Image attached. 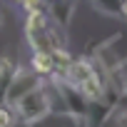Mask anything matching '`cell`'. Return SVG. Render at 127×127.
Masks as SVG:
<instances>
[{"instance_id": "obj_4", "label": "cell", "mask_w": 127, "mask_h": 127, "mask_svg": "<svg viewBox=\"0 0 127 127\" xmlns=\"http://www.w3.org/2000/svg\"><path fill=\"white\" fill-rule=\"evenodd\" d=\"M30 70L37 75V77H50L55 75V62H52V55L45 52V50H32V57H30Z\"/></svg>"}, {"instance_id": "obj_6", "label": "cell", "mask_w": 127, "mask_h": 127, "mask_svg": "<svg viewBox=\"0 0 127 127\" xmlns=\"http://www.w3.org/2000/svg\"><path fill=\"white\" fill-rule=\"evenodd\" d=\"M47 25H50L47 10L25 13V32H40V30H47Z\"/></svg>"}, {"instance_id": "obj_7", "label": "cell", "mask_w": 127, "mask_h": 127, "mask_svg": "<svg viewBox=\"0 0 127 127\" xmlns=\"http://www.w3.org/2000/svg\"><path fill=\"white\" fill-rule=\"evenodd\" d=\"M20 5L25 13H35V10H47V0H20Z\"/></svg>"}, {"instance_id": "obj_2", "label": "cell", "mask_w": 127, "mask_h": 127, "mask_svg": "<svg viewBox=\"0 0 127 127\" xmlns=\"http://www.w3.org/2000/svg\"><path fill=\"white\" fill-rule=\"evenodd\" d=\"M37 85H40V77H37L32 70H20V72H15V75L10 77L8 90H5V100H8V105L15 107L18 100L25 97V95H28L30 90H35Z\"/></svg>"}, {"instance_id": "obj_1", "label": "cell", "mask_w": 127, "mask_h": 127, "mask_svg": "<svg viewBox=\"0 0 127 127\" xmlns=\"http://www.w3.org/2000/svg\"><path fill=\"white\" fill-rule=\"evenodd\" d=\"M15 110H18V115H20L25 122H37L42 115L50 112V100L45 97V90L37 85L35 90H30L25 97L18 100Z\"/></svg>"}, {"instance_id": "obj_10", "label": "cell", "mask_w": 127, "mask_h": 127, "mask_svg": "<svg viewBox=\"0 0 127 127\" xmlns=\"http://www.w3.org/2000/svg\"><path fill=\"white\" fill-rule=\"evenodd\" d=\"M117 127H127V112L117 117Z\"/></svg>"}, {"instance_id": "obj_3", "label": "cell", "mask_w": 127, "mask_h": 127, "mask_svg": "<svg viewBox=\"0 0 127 127\" xmlns=\"http://www.w3.org/2000/svg\"><path fill=\"white\" fill-rule=\"evenodd\" d=\"M105 80L97 75V70L92 72V75H87L80 85H77V90H80V95L87 100V102H95V100H100L102 97V92H105Z\"/></svg>"}, {"instance_id": "obj_5", "label": "cell", "mask_w": 127, "mask_h": 127, "mask_svg": "<svg viewBox=\"0 0 127 127\" xmlns=\"http://www.w3.org/2000/svg\"><path fill=\"white\" fill-rule=\"evenodd\" d=\"M92 72H95V67H92V62H90V60H72L62 80H67L70 85H75V87H77V85H80L87 75H92Z\"/></svg>"}, {"instance_id": "obj_9", "label": "cell", "mask_w": 127, "mask_h": 127, "mask_svg": "<svg viewBox=\"0 0 127 127\" xmlns=\"http://www.w3.org/2000/svg\"><path fill=\"white\" fill-rule=\"evenodd\" d=\"M117 13L127 20V0H120V5H117Z\"/></svg>"}, {"instance_id": "obj_11", "label": "cell", "mask_w": 127, "mask_h": 127, "mask_svg": "<svg viewBox=\"0 0 127 127\" xmlns=\"http://www.w3.org/2000/svg\"><path fill=\"white\" fill-rule=\"evenodd\" d=\"M47 3H62V0H47Z\"/></svg>"}, {"instance_id": "obj_8", "label": "cell", "mask_w": 127, "mask_h": 127, "mask_svg": "<svg viewBox=\"0 0 127 127\" xmlns=\"http://www.w3.org/2000/svg\"><path fill=\"white\" fill-rule=\"evenodd\" d=\"M0 127H13V112H10V107H0Z\"/></svg>"}, {"instance_id": "obj_12", "label": "cell", "mask_w": 127, "mask_h": 127, "mask_svg": "<svg viewBox=\"0 0 127 127\" xmlns=\"http://www.w3.org/2000/svg\"><path fill=\"white\" fill-rule=\"evenodd\" d=\"M10 3H20V0H10Z\"/></svg>"}]
</instances>
